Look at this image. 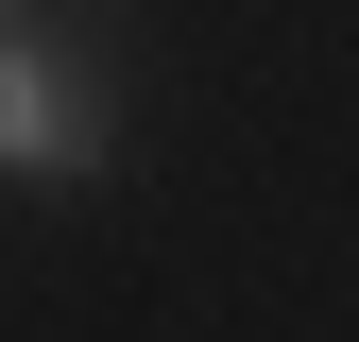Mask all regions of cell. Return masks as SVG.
<instances>
[{
  "mask_svg": "<svg viewBox=\"0 0 359 342\" xmlns=\"http://www.w3.org/2000/svg\"><path fill=\"white\" fill-rule=\"evenodd\" d=\"M103 154H120V86H103L86 34L0 52V171H18V189H86Z\"/></svg>",
  "mask_w": 359,
  "mask_h": 342,
  "instance_id": "cell-1",
  "label": "cell"
},
{
  "mask_svg": "<svg viewBox=\"0 0 359 342\" xmlns=\"http://www.w3.org/2000/svg\"><path fill=\"white\" fill-rule=\"evenodd\" d=\"M34 34H52V0H0V52H34Z\"/></svg>",
  "mask_w": 359,
  "mask_h": 342,
  "instance_id": "cell-2",
  "label": "cell"
}]
</instances>
